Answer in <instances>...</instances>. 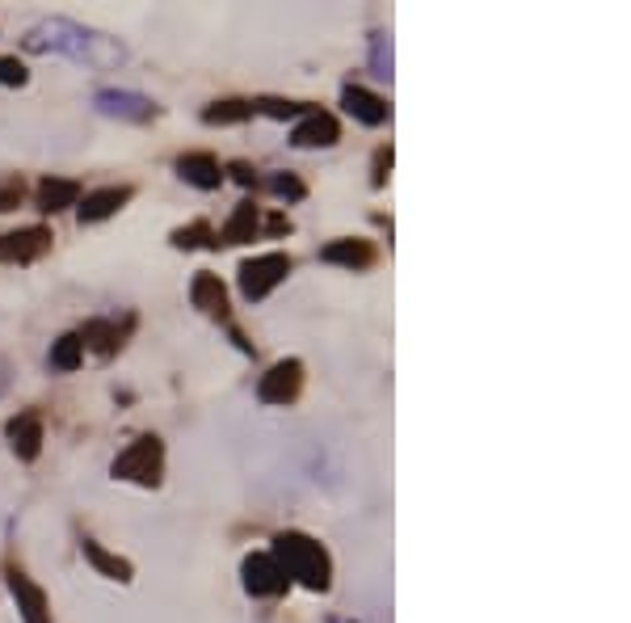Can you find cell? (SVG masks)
<instances>
[{"label":"cell","instance_id":"83f0119b","mask_svg":"<svg viewBox=\"0 0 631 623\" xmlns=\"http://www.w3.org/2000/svg\"><path fill=\"white\" fill-rule=\"evenodd\" d=\"M22 203V182H0V211H13Z\"/></svg>","mask_w":631,"mask_h":623},{"label":"cell","instance_id":"f1b7e54d","mask_svg":"<svg viewBox=\"0 0 631 623\" xmlns=\"http://www.w3.org/2000/svg\"><path fill=\"white\" fill-rule=\"evenodd\" d=\"M388 169H392V148H379V156H375V177H371V186L379 190L383 182H388Z\"/></svg>","mask_w":631,"mask_h":623},{"label":"cell","instance_id":"7402d4cb","mask_svg":"<svg viewBox=\"0 0 631 623\" xmlns=\"http://www.w3.org/2000/svg\"><path fill=\"white\" fill-rule=\"evenodd\" d=\"M80 363H85V346H80V337L76 333H64L51 346V367L55 371H76Z\"/></svg>","mask_w":631,"mask_h":623},{"label":"cell","instance_id":"52a82bcc","mask_svg":"<svg viewBox=\"0 0 631 623\" xmlns=\"http://www.w3.org/2000/svg\"><path fill=\"white\" fill-rule=\"evenodd\" d=\"M240 573H244V590H249L253 598H278L282 590L291 586L287 573H282V569L274 565V556H270V552L249 556V560L240 565Z\"/></svg>","mask_w":631,"mask_h":623},{"label":"cell","instance_id":"8992f818","mask_svg":"<svg viewBox=\"0 0 631 623\" xmlns=\"http://www.w3.org/2000/svg\"><path fill=\"white\" fill-rule=\"evenodd\" d=\"M47 249H51V228H43V224L0 236V261H5V266H26V261L43 257Z\"/></svg>","mask_w":631,"mask_h":623},{"label":"cell","instance_id":"6da1fadb","mask_svg":"<svg viewBox=\"0 0 631 623\" xmlns=\"http://www.w3.org/2000/svg\"><path fill=\"white\" fill-rule=\"evenodd\" d=\"M26 51L43 55V51H59V55H72L80 64H93V68H114L127 59V47L118 38H106L97 30H85L76 22H64V17H51V22L34 26L26 34Z\"/></svg>","mask_w":631,"mask_h":623},{"label":"cell","instance_id":"277c9868","mask_svg":"<svg viewBox=\"0 0 631 623\" xmlns=\"http://www.w3.org/2000/svg\"><path fill=\"white\" fill-rule=\"evenodd\" d=\"M287 274H291V257H287V253L249 257V261L240 266V295H244V299H266Z\"/></svg>","mask_w":631,"mask_h":623},{"label":"cell","instance_id":"484cf974","mask_svg":"<svg viewBox=\"0 0 631 623\" xmlns=\"http://www.w3.org/2000/svg\"><path fill=\"white\" fill-rule=\"evenodd\" d=\"M26 80H30V72H26V64H22V59H0V85H9V89H22L26 85Z\"/></svg>","mask_w":631,"mask_h":623},{"label":"cell","instance_id":"4fadbf2b","mask_svg":"<svg viewBox=\"0 0 631 623\" xmlns=\"http://www.w3.org/2000/svg\"><path fill=\"white\" fill-rule=\"evenodd\" d=\"M341 106H345V114H354L358 123H366V127H383V123H388V114H392L383 97L366 93V89H358V85H345V89H341Z\"/></svg>","mask_w":631,"mask_h":623},{"label":"cell","instance_id":"30bf717a","mask_svg":"<svg viewBox=\"0 0 631 623\" xmlns=\"http://www.w3.org/2000/svg\"><path fill=\"white\" fill-rule=\"evenodd\" d=\"M131 186H106V190H93L85 194V203H76V215L80 224H101V219H110L114 211H122L131 203Z\"/></svg>","mask_w":631,"mask_h":623},{"label":"cell","instance_id":"cb8c5ba5","mask_svg":"<svg viewBox=\"0 0 631 623\" xmlns=\"http://www.w3.org/2000/svg\"><path fill=\"white\" fill-rule=\"evenodd\" d=\"M253 110L266 114V118H299V114H308L299 102H282V97H257Z\"/></svg>","mask_w":631,"mask_h":623},{"label":"cell","instance_id":"e0dca14e","mask_svg":"<svg viewBox=\"0 0 631 623\" xmlns=\"http://www.w3.org/2000/svg\"><path fill=\"white\" fill-rule=\"evenodd\" d=\"M76 203H80V186L68 182V177H47V182L38 186V207H43L47 215L68 211V207H76Z\"/></svg>","mask_w":631,"mask_h":623},{"label":"cell","instance_id":"ffe728a7","mask_svg":"<svg viewBox=\"0 0 631 623\" xmlns=\"http://www.w3.org/2000/svg\"><path fill=\"white\" fill-rule=\"evenodd\" d=\"M76 337H80V346H89L97 354H114L122 346V333H118V325H110V320H89Z\"/></svg>","mask_w":631,"mask_h":623},{"label":"cell","instance_id":"4316f807","mask_svg":"<svg viewBox=\"0 0 631 623\" xmlns=\"http://www.w3.org/2000/svg\"><path fill=\"white\" fill-rule=\"evenodd\" d=\"M375 76H392V43L375 34Z\"/></svg>","mask_w":631,"mask_h":623},{"label":"cell","instance_id":"603a6c76","mask_svg":"<svg viewBox=\"0 0 631 623\" xmlns=\"http://www.w3.org/2000/svg\"><path fill=\"white\" fill-rule=\"evenodd\" d=\"M173 245L177 249H198V245H215V232H211V224H190V228H177L173 232Z\"/></svg>","mask_w":631,"mask_h":623},{"label":"cell","instance_id":"ba28073f","mask_svg":"<svg viewBox=\"0 0 631 623\" xmlns=\"http://www.w3.org/2000/svg\"><path fill=\"white\" fill-rule=\"evenodd\" d=\"M97 110L110 114V118H122V123H152L156 118V102L139 93H127V89H106L97 93Z\"/></svg>","mask_w":631,"mask_h":623},{"label":"cell","instance_id":"f546056e","mask_svg":"<svg viewBox=\"0 0 631 623\" xmlns=\"http://www.w3.org/2000/svg\"><path fill=\"white\" fill-rule=\"evenodd\" d=\"M228 173H232V177H236V182H240V186H253V182H257V173H253V169H249V165H244V160H236V165H232V169H228Z\"/></svg>","mask_w":631,"mask_h":623},{"label":"cell","instance_id":"2e32d148","mask_svg":"<svg viewBox=\"0 0 631 623\" xmlns=\"http://www.w3.org/2000/svg\"><path fill=\"white\" fill-rule=\"evenodd\" d=\"M320 261H329V266L366 270L375 261V245H371V240H333V245L320 249Z\"/></svg>","mask_w":631,"mask_h":623},{"label":"cell","instance_id":"5b68a950","mask_svg":"<svg viewBox=\"0 0 631 623\" xmlns=\"http://www.w3.org/2000/svg\"><path fill=\"white\" fill-rule=\"evenodd\" d=\"M299 392H303V363L299 358H282V363H274L257 384L261 405H291Z\"/></svg>","mask_w":631,"mask_h":623},{"label":"cell","instance_id":"7c38bea8","mask_svg":"<svg viewBox=\"0 0 631 623\" xmlns=\"http://www.w3.org/2000/svg\"><path fill=\"white\" fill-rule=\"evenodd\" d=\"M190 304L198 312H207L215 320H223V325H232V316H228V291H223V283L215 274H198L194 283H190Z\"/></svg>","mask_w":631,"mask_h":623},{"label":"cell","instance_id":"44dd1931","mask_svg":"<svg viewBox=\"0 0 631 623\" xmlns=\"http://www.w3.org/2000/svg\"><path fill=\"white\" fill-rule=\"evenodd\" d=\"M253 114V102H240V97H228V102H211L202 110V123L207 127H228V123H244Z\"/></svg>","mask_w":631,"mask_h":623},{"label":"cell","instance_id":"8fae6325","mask_svg":"<svg viewBox=\"0 0 631 623\" xmlns=\"http://www.w3.org/2000/svg\"><path fill=\"white\" fill-rule=\"evenodd\" d=\"M5 434H9L13 455L26 459V464L38 459V451H43V417H38V413H17L5 426Z\"/></svg>","mask_w":631,"mask_h":623},{"label":"cell","instance_id":"5bb4252c","mask_svg":"<svg viewBox=\"0 0 631 623\" xmlns=\"http://www.w3.org/2000/svg\"><path fill=\"white\" fill-rule=\"evenodd\" d=\"M9 590H13L17 611H22L26 623H47V594L38 590L22 569H9Z\"/></svg>","mask_w":631,"mask_h":623},{"label":"cell","instance_id":"9a60e30c","mask_svg":"<svg viewBox=\"0 0 631 623\" xmlns=\"http://www.w3.org/2000/svg\"><path fill=\"white\" fill-rule=\"evenodd\" d=\"M177 173L186 177L190 186L198 190H219L223 186V169H219V160L211 152H190V156H181L177 160Z\"/></svg>","mask_w":631,"mask_h":623},{"label":"cell","instance_id":"3957f363","mask_svg":"<svg viewBox=\"0 0 631 623\" xmlns=\"http://www.w3.org/2000/svg\"><path fill=\"white\" fill-rule=\"evenodd\" d=\"M110 472L118 480H135V485H144V489H156L160 476H165V442H160L156 434L135 438L131 447L114 459Z\"/></svg>","mask_w":631,"mask_h":623},{"label":"cell","instance_id":"9c48e42d","mask_svg":"<svg viewBox=\"0 0 631 623\" xmlns=\"http://www.w3.org/2000/svg\"><path fill=\"white\" fill-rule=\"evenodd\" d=\"M341 139V127L333 114H320V110H308L303 114V123L291 131V144L295 148H333Z\"/></svg>","mask_w":631,"mask_h":623},{"label":"cell","instance_id":"d4e9b609","mask_svg":"<svg viewBox=\"0 0 631 623\" xmlns=\"http://www.w3.org/2000/svg\"><path fill=\"white\" fill-rule=\"evenodd\" d=\"M270 190H274L278 198H287V203H299V198L308 194V186H303L295 173H274V177H270Z\"/></svg>","mask_w":631,"mask_h":623},{"label":"cell","instance_id":"7a4b0ae2","mask_svg":"<svg viewBox=\"0 0 631 623\" xmlns=\"http://www.w3.org/2000/svg\"><path fill=\"white\" fill-rule=\"evenodd\" d=\"M270 556H274V565L287 573V581L295 577L299 586H308L312 594H324L333 586V560L312 535L282 531V535H274V552Z\"/></svg>","mask_w":631,"mask_h":623},{"label":"cell","instance_id":"ac0fdd59","mask_svg":"<svg viewBox=\"0 0 631 623\" xmlns=\"http://www.w3.org/2000/svg\"><path fill=\"white\" fill-rule=\"evenodd\" d=\"M80 552H85V560L93 569H101L106 577H114V581H122V586H127V581L135 577V569H131V560H122V556H114V552H106L97 544V539H85V544H80Z\"/></svg>","mask_w":631,"mask_h":623},{"label":"cell","instance_id":"d6986e66","mask_svg":"<svg viewBox=\"0 0 631 623\" xmlns=\"http://www.w3.org/2000/svg\"><path fill=\"white\" fill-rule=\"evenodd\" d=\"M257 232V207L253 203H240L232 211V219L215 232V245H244V240H253Z\"/></svg>","mask_w":631,"mask_h":623}]
</instances>
